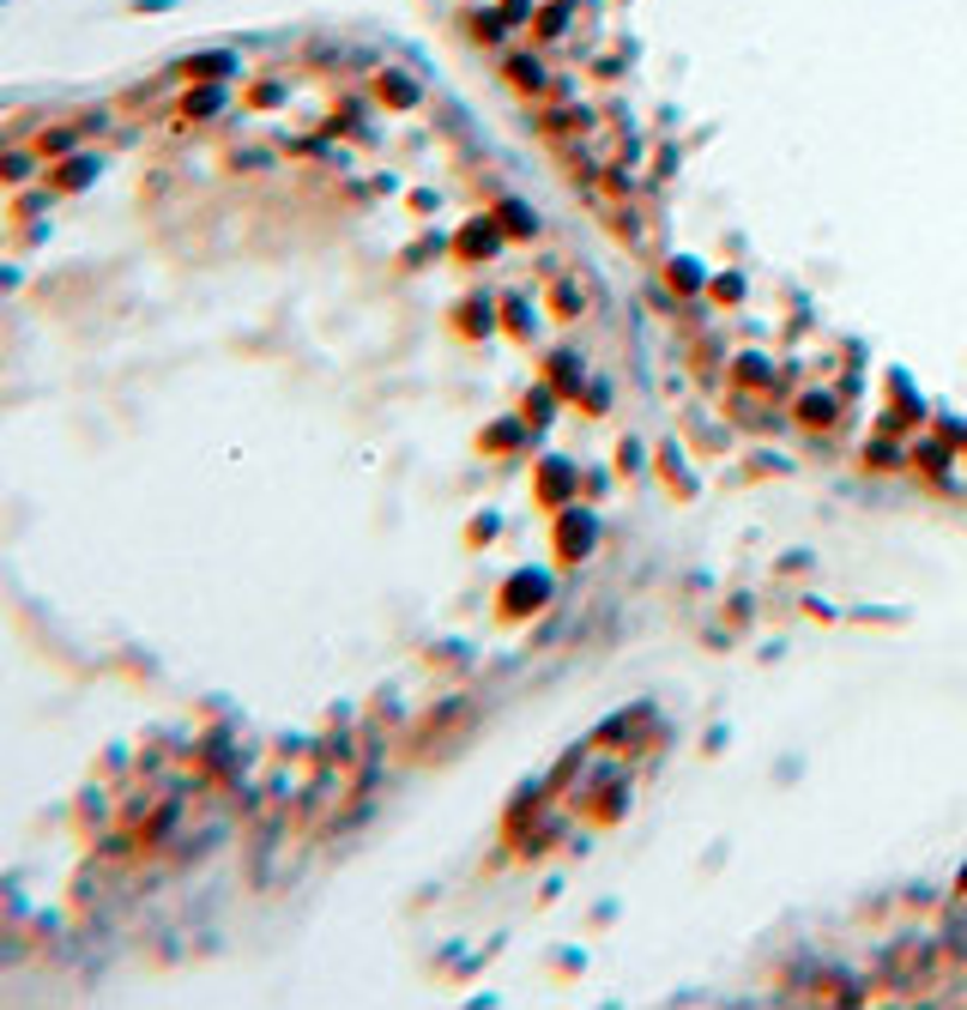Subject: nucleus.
I'll list each match as a JSON object with an SVG mask.
<instances>
[{
    "label": "nucleus",
    "mask_w": 967,
    "mask_h": 1010,
    "mask_svg": "<svg viewBox=\"0 0 967 1010\" xmlns=\"http://www.w3.org/2000/svg\"><path fill=\"white\" fill-rule=\"evenodd\" d=\"M61 188H85L92 182V158H73V164H61V176H55Z\"/></svg>",
    "instance_id": "obj_1"
},
{
    "label": "nucleus",
    "mask_w": 967,
    "mask_h": 1010,
    "mask_svg": "<svg viewBox=\"0 0 967 1010\" xmlns=\"http://www.w3.org/2000/svg\"><path fill=\"white\" fill-rule=\"evenodd\" d=\"M25 176H31L25 158H7V164H0V182H25Z\"/></svg>",
    "instance_id": "obj_2"
}]
</instances>
